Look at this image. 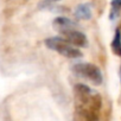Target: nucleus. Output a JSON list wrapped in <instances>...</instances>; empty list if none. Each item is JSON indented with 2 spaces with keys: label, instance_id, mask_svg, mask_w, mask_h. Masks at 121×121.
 <instances>
[{
  "label": "nucleus",
  "instance_id": "1",
  "mask_svg": "<svg viewBox=\"0 0 121 121\" xmlns=\"http://www.w3.org/2000/svg\"><path fill=\"white\" fill-rule=\"evenodd\" d=\"M44 43H45L46 48H49L53 51H57L58 53L63 55L64 57H68V58H81L82 57L81 50H78L76 46L71 45L64 38L52 37V38L45 39Z\"/></svg>",
  "mask_w": 121,
  "mask_h": 121
},
{
  "label": "nucleus",
  "instance_id": "2",
  "mask_svg": "<svg viewBox=\"0 0 121 121\" xmlns=\"http://www.w3.org/2000/svg\"><path fill=\"white\" fill-rule=\"evenodd\" d=\"M71 69L76 75L91 81L96 86H100L102 83L103 78H102L101 70L91 63H76L73 65Z\"/></svg>",
  "mask_w": 121,
  "mask_h": 121
},
{
  "label": "nucleus",
  "instance_id": "3",
  "mask_svg": "<svg viewBox=\"0 0 121 121\" xmlns=\"http://www.w3.org/2000/svg\"><path fill=\"white\" fill-rule=\"evenodd\" d=\"M62 35L64 36V39H67L71 45H74L76 48L88 46V39H87L86 35L82 33L81 31H77L76 29L64 31V32H62Z\"/></svg>",
  "mask_w": 121,
  "mask_h": 121
},
{
  "label": "nucleus",
  "instance_id": "4",
  "mask_svg": "<svg viewBox=\"0 0 121 121\" xmlns=\"http://www.w3.org/2000/svg\"><path fill=\"white\" fill-rule=\"evenodd\" d=\"M76 26H77L76 23L67 17H58L53 20V27L60 33L64 31H68V30H74Z\"/></svg>",
  "mask_w": 121,
  "mask_h": 121
},
{
  "label": "nucleus",
  "instance_id": "5",
  "mask_svg": "<svg viewBox=\"0 0 121 121\" xmlns=\"http://www.w3.org/2000/svg\"><path fill=\"white\" fill-rule=\"evenodd\" d=\"M74 90H75L76 96L78 97V100H80L82 103H89V102H90L91 96H93V95H91L93 91H91V89H90L88 86L80 83V84H76V86H75Z\"/></svg>",
  "mask_w": 121,
  "mask_h": 121
},
{
  "label": "nucleus",
  "instance_id": "6",
  "mask_svg": "<svg viewBox=\"0 0 121 121\" xmlns=\"http://www.w3.org/2000/svg\"><path fill=\"white\" fill-rule=\"evenodd\" d=\"M75 17L82 20H89L91 18V9L89 4H81L75 9Z\"/></svg>",
  "mask_w": 121,
  "mask_h": 121
},
{
  "label": "nucleus",
  "instance_id": "7",
  "mask_svg": "<svg viewBox=\"0 0 121 121\" xmlns=\"http://www.w3.org/2000/svg\"><path fill=\"white\" fill-rule=\"evenodd\" d=\"M112 50L116 56L121 57V33L119 30L115 31V36L112 42Z\"/></svg>",
  "mask_w": 121,
  "mask_h": 121
},
{
  "label": "nucleus",
  "instance_id": "8",
  "mask_svg": "<svg viewBox=\"0 0 121 121\" xmlns=\"http://www.w3.org/2000/svg\"><path fill=\"white\" fill-rule=\"evenodd\" d=\"M121 10V0H112V13L110 18H115V16L120 12Z\"/></svg>",
  "mask_w": 121,
  "mask_h": 121
},
{
  "label": "nucleus",
  "instance_id": "9",
  "mask_svg": "<svg viewBox=\"0 0 121 121\" xmlns=\"http://www.w3.org/2000/svg\"><path fill=\"white\" fill-rule=\"evenodd\" d=\"M46 1H52V3H57V1H60V0H46Z\"/></svg>",
  "mask_w": 121,
  "mask_h": 121
}]
</instances>
